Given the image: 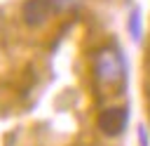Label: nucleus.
Masks as SVG:
<instances>
[{
  "mask_svg": "<svg viewBox=\"0 0 150 146\" xmlns=\"http://www.w3.org/2000/svg\"><path fill=\"white\" fill-rule=\"evenodd\" d=\"M94 73H96V80L101 85L112 87V85L122 82V78H124V61L115 49L103 47L94 57Z\"/></svg>",
  "mask_w": 150,
  "mask_h": 146,
  "instance_id": "obj_1",
  "label": "nucleus"
},
{
  "mask_svg": "<svg viewBox=\"0 0 150 146\" xmlns=\"http://www.w3.org/2000/svg\"><path fill=\"white\" fill-rule=\"evenodd\" d=\"M56 9H59L56 0H26L21 14H23V21H26L28 26H40V24H45V21L49 19V14L56 12Z\"/></svg>",
  "mask_w": 150,
  "mask_h": 146,
  "instance_id": "obj_2",
  "label": "nucleus"
},
{
  "mask_svg": "<svg viewBox=\"0 0 150 146\" xmlns=\"http://www.w3.org/2000/svg\"><path fill=\"white\" fill-rule=\"evenodd\" d=\"M129 120V111L127 108H105L98 115V130L108 137H117Z\"/></svg>",
  "mask_w": 150,
  "mask_h": 146,
  "instance_id": "obj_3",
  "label": "nucleus"
},
{
  "mask_svg": "<svg viewBox=\"0 0 150 146\" xmlns=\"http://www.w3.org/2000/svg\"><path fill=\"white\" fill-rule=\"evenodd\" d=\"M129 31H131L134 40H141V12L138 9H134L131 16H129Z\"/></svg>",
  "mask_w": 150,
  "mask_h": 146,
  "instance_id": "obj_4",
  "label": "nucleus"
},
{
  "mask_svg": "<svg viewBox=\"0 0 150 146\" xmlns=\"http://www.w3.org/2000/svg\"><path fill=\"white\" fill-rule=\"evenodd\" d=\"M138 141H141V146H148V134H145V127L143 125L138 127Z\"/></svg>",
  "mask_w": 150,
  "mask_h": 146,
  "instance_id": "obj_5",
  "label": "nucleus"
}]
</instances>
